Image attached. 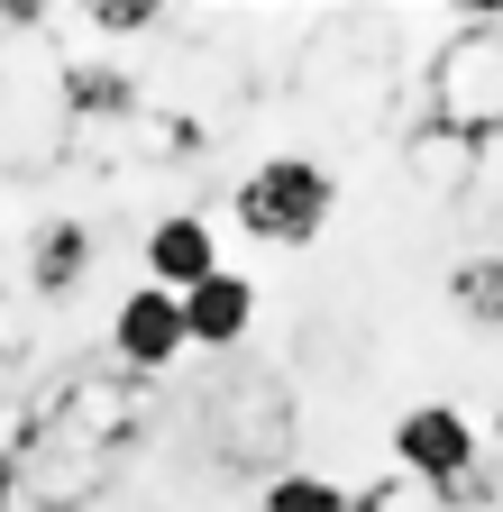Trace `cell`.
I'll use <instances>...</instances> for the list:
<instances>
[{
  "mask_svg": "<svg viewBox=\"0 0 503 512\" xmlns=\"http://www.w3.org/2000/svg\"><path fill=\"white\" fill-rule=\"evenodd\" d=\"M421 110H430L421 128H439L476 156L503 138V10H467L439 37V55L421 64Z\"/></svg>",
  "mask_w": 503,
  "mask_h": 512,
  "instance_id": "cell-1",
  "label": "cell"
},
{
  "mask_svg": "<svg viewBox=\"0 0 503 512\" xmlns=\"http://www.w3.org/2000/svg\"><path fill=\"white\" fill-rule=\"evenodd\" d=\"M83 275H92V220H46V229L28 238V284H37L46 302H65Z\"/></svg>",
  "mask_w": 503,
  "mask_h": 512,
  "instance_id": "cell-7",
  "label": "cell"
},
{
  "mask_svg": "<svg viewBox=\"0 0 503 512\" xmlns=\"http://www.w3.org/2000/svg\"><path fill=\"white\" fill-rule=\"evenodd\" d=\"M485 458V430L458 412V403H412L403 421H394V467L412 476V485H458L467 467Z\"/></svg>",
  "mask_w": 503,
  "mask_h": 512,
  "instance_id": "cell-3",
  "label": "cell"
},
{
  "mask_svg": "<svg viewBox=\"0 0 503 512\" xmlns=\"http://www.w3.org/2000/svg\"><path fill=\"white\" fill-rule=\"evenodd\" d=\"M403 156H412V174H421V183H439V192H467V174L485 165L476 147L439 138V128H412V138H403Z\"/></svg>",
  "mask_w": 503,
  "mask_h": 512,
  "instance_id": "cell-9",
  "label": "cell"
},
{
  "mask_svg": "<svg viewBox=\"0 0 503 512\" xmlns=\"http://www.w3.org/2000/svg\"><path fill=\"white\" fill-rule=\"evenodd\" d=\"M174 311H183V348H238L247 330H257V284H247L238 266H220L193 293H174Z\"/></svg>",
  "mask_w": 503,
  "mask_h": 512,
  "instance_id": "cell-5",
  "label": "cell"
},
{
  "mask_svg": "<svg viewBox=\"0 0 503 512\" xmlns=\"http://www.w3.org/2000/svg\"><path fill=\"white\" fill-rule=\"evenodd\" d=\"M83 28H101V37H147V28H165V10H147V0H101V10H83Z\"/></svg>",
  "mask_w": 503,
  "mask_h": 512,
  "instance_id": "cell-12",
  "label": "cell"
},
{
  "mask_svg": "<svg viewBox=\"0 0 503 512\" xmlns=\"http://www.w3.org/2000/svg\"><path fill=\"white\" fill-rule=\"evenodd\" d=\"M19 494H28V476H19V458L0 448V512H19Z\"/></svg>",
  "mask_w": 503,
  "mask_h": 512,
  "instance_id": "cell-13",
  "label": "cell"
},
{
  "mask_svg": "<svg viewBox=\"0 0 503 512\" xmlns=\"http://www.w3.org/2000/svg\"><path fill=\"white\" fill-rule=\"evenodd\" d=\"M174 357H183V311H174V293H156V284L119 293V311H110V366L129 375V384H147Z\"/></svg>",
  "mask_w": 503,
  "mask_h": 512,
  "instance_id": "cell-4",
  "label": "cell"
},
{
  "mask_svg": "<svg viewBox=\"0 0 503 512\" xmlns=\"http://www.w3.org/2000/svg\"><path fill=\"white\" fill-rule=\"evenodd\" d=\"M494 448H503V403H494Z\"/></svg>",
  "mask_w": 503,
  "mask_h": 512,
  "instance_id": "cell-16",
  "label": "cell"
},
{
  "mask_svg": "<svg viewBox=\"0 0 503 512\" xmlns=\"http://www.w3.org/2000/svg\"><path fill=\"white\" fill-rule=\"evenodd\" d=\"M202 275H220V229L202 211H165L147 229V284L156 293H193Z\"/></svg>",
  "mask_w": 503,
  "mask_h": 512,
  "instance_id": "cell-6",
  "label": "cell"
},
{
  "mask_svg": "<svg viewBox=\"0 0 503 512\" xmlns=\"http://www.w3.org/2000/svg\"><path fill=\"white\" fill-rule=\"evenodd\" d=\"M266 512H348V485L284 467V476H266Z\"/></svg>",
  "mask_w": 503,
  "mask_h": 512,
  "instance_id": "cell-10",
  "label": "cell"
},
{
  "mask_svg": "<svg viewBox=\"0 0 503 512\" xmlns=\"http://www.w3.org/2000/svg\"><path fill=\"white\" fill-rule=\"evenodd\" d=\"M449 311L467 320V330H503V247L449 266Z\"/></svg>",
  "mask_w": 503,
  "mask_h": 512,
  "instance_id": "cell-8",
  "label": "cell"
},
{
  "mask_svg": "<svg viewBox=\"0 0 503 512\" xmlns=\"http://www.w3.org/2000/svg\"><path fill=\"white\" fill-rule=\"evenodd\" d=\"M0 357H19V330H10V320H0Z\"/></svg>",
  "mask_w": 503,
  "mask_h": 512,
  "instance_id": "cell-15",
  "label": "cell"
},
{
  "mask_svg": "<svg viewBox=\"0 0 503 512\" xmlns=\"http://www.w3.org/2000/svg\"><path fill=\"white\" fill-rule=\"evenodd\" d=\"M348 512H394V485H366V494H348Z\"/></svg>",
  "mask_w": 503,
  "mask_h": 512,
  "instance_id": "cell-14",
  "label": "cell"
},
{
  "mask_svg": "<svg viewBox=\"0 0 503 512\" xmlns=\"http://www.w3.org/2000/svg\"><path fill=\"white\" fill-rule=\"evenodd\" d=\"M229 211H238V229L257 247H311L330 229V211H339V183H330L321 156H266V165L238 174Z\"/></svg>",
  "mask_w": 503,
  "mask_h": 512,
  "instance_id": "cell-2",
  "label": "cell"
},
{
  "mask_svg": "<svg viewBox=\"0 0 503 512\" xmlns=\"http://www.w3.org/2000/svg\"><path fill=\"white\" fill-rule=\"evenodd\" d=\"M430 503H439V512H494V503H503V467H485V458H476L458 485H439Z\"/></svg>",
  "mask_w": 503,
  "mask_h": 512,
  "instance_id": "cell-11",
  "label": "cell"
}]
</instances>
